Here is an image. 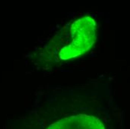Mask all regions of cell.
<instances>
[{"instance_id":"cell-1","label":"cell","mask_w":130,"mask_h":129,"mask_svg":"<svg viewBox=\"0 0 130 129\" xmlns=\"http://www.w3.org/2000/svg\"><path fill=\"white\" fill-rule=\"evenodd\" d=\"M69 43L59 52L62 60H68L82 54L91 49L96 40V22L89 16L76 20L70 28Z\"/></svg>"},{"instance_id":"cell-2","label":"cell","mask_w":130,"mask_h":129,"mask_svg":"<svg viewBox=\"0 0 130 129\" xmlns=\"http://www.w3.org/2000/svg\"><path fill=\"white\" fill-rule=\"evenodd\" d=\"M47 129H105L102 122L95 116L80 114L64 118L51 124Z\"/></svg>"}]
</instances>
